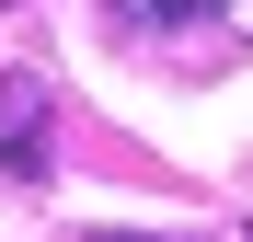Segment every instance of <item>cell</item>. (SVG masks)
<instances>
[{"label":"cell","instance_id":"cell-1","mask_svg":"<svg viewBox=\"0 0 253 242\" xmlns=\"http://www.w3.org/2000/svg\"><path fill=\"white\" fill-rule=\"evenodd\" d=\"M46 150H58L46 69H0V173H12V185H46Z\"/></svg>","mask_w":253,"mask_h":242},{"label":"cell","instance_id":"cell-2","mask_svg":"<svg viewBox=\"0 0 253 242\" xmlns=\"http://www.w3.org/2000/svg\"><path fill=\"white\" fill-rule=\"evenodd\" d=\"M115 12L138 23V35H196V23H207V0H115Z\"/></svg>","mask_w":253,"mask_h":242},{"label":"cell","instance_id":"cell-3","mask_svg":"<svg viewBox=\"0 0 253 242\" xmlns=\"http://www.w3.org/2000/svg\"><path fill=\"white\" fill-rule=\"evenodd\" d=\"M242 12H253V0H242Z\"/></svg>","mask_w":253,"mask_h":242}]
</instances>
